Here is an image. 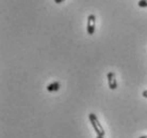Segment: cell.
I'll list each match as a JSON object with an SVG mask.
<instances>
[{
    "label": "cell",
    "instance_id": "6da1fadb",
    "mask_svg": "<svg viewBox=\"0 0 147 138\" xmlns=\"http://www.w3.org/2000/svg\"><path fill=\"white\" fill-rule=\"evenodd\" d=\"M88 119H90V122H91V124H92L93 128L95 130L97 136H101V137H105V134H106V132L103 131V127L101 126V124H100V122L98 121V119H97V117H96L95 114L91 112V114L88 115Z\"/></svg>",
    "mask_w": 147,
    "mask_h": 138
},
{
    "label": "cell",
    "instance_id": "7a4b0ae2",
    "mask_svg": "<svg viewBox=\"0 0 147 138\" xmlns=\"http://www.w3.org/2000/svg\"><path fill=\"white\" fill-rule=\"evenodd\" d=\"M95 27H96V16L94 14L88 15V22H86V30L90 35H93L95 32Z\"/></svg>",
    "mask_w": 147,
    "mask_h": 138
},
{
    "label": "cell",
    "instance_id": "3957f363",
    "mask_svg": "<svg viewBox=\"0 0 147 138\" xmlns=\"http://www.w3.org/2000/svg\"><path fill=\"white\" fill-rule=\"evenodd\" d=\"M108 84H109V88L111 90H115L117 88V82H116V77L113 72H109L107 75Z\"/></svg>",
    "mask_w": 147,
    "mask_h": 138
},
{
    "label": "cell",
    "instance_id": "277c9868",
    "mask_svg": "<svg viewBox=\"0 0 147 138\" xmlns=\"http://www.w3.org/2000/svg\"><path fill=\"white\" fill-rule=\"evenodd\" d=\"M60 89V82H55L50 84V85H48L47 87V90L49 92H55V91H58Z\"/></svg>",
    "mask_w": 147,
    "mask_h": 138
},
{
    "label": "cell",
    "instance_id": "5b68a950",
    "mask_svg": "<svg viewBox=\"0 0 147 138\" xmlns=\"http://www.w3.org/2000/svg\"><path fill=\"white\" fill-rule=\"evenodd\" d=\"M138 5L140 7H147V0H140L138 2Z\"/></svg>",
    "mask_w": 147,
    "mask_h": 138
},
{
    "label": "cell",
    "instance_id": "8992f818",
    "mask_svg": "<svg viewBox=\"0 0 147 138\" xmlns=\"http://www.w3.org/2000/svg\"><path fill=\"white\" fill-rule=\"evenodd\" d=\"M143 97H145V99H147V90H145V91H143Z\"/></svg>",
    "mask_w": 147,
    "mask_h": 138
},
{
    "label": "cell",
    "instance_id": "52a82bcc",
    "mask_svg": "<svg viewBox=\"0 0 147 138\" xmlns=\"http://www.w3.org/2000/svg\"><path fill=\"white\" fill-rule=\"evenodd\" d=\"M63 1H65V0H55V3H61V2H63Z\"/></svg>",
    "mask_w": 147,
    "mask_h": 138
},
{
    "label": "cell",
    "instance_id": "ba28073f",
    "mask_svg": "<svg viewBox=\"0 0 147 138\" xmlns=\"http://www.w3.org/2000/svg\"><path fill=\"white\" fill-rule=\"evenodd\" d=\"M139 138H147V135H145V136H141V137Z\"/></svg>",
    "mask_w": 147,
    "mask_h": 138
},
{
    "label": "cell",
    "instance_id": "9c48e42d",
    "mask_svg": "<svg viewBox=\"0 0 147 138\" xmlns=\"http://www.w3.org/2000/svg\"><path fill=\"white\" fill-rule=\"evenodd\" d=\"M96 138H105V137H101V136H96Z\"/></svg>",
    "mask_w": 147,
    "mask_h": 138
}]
</instances>
